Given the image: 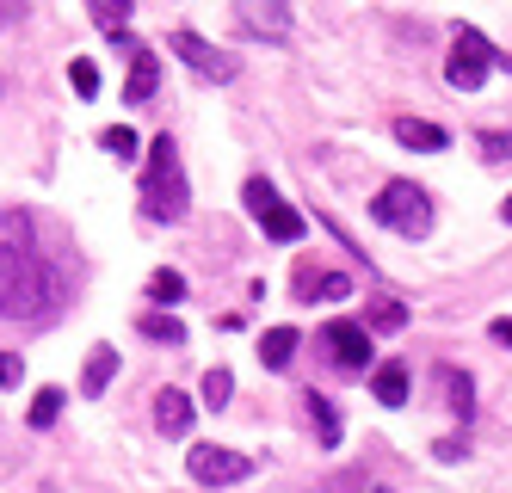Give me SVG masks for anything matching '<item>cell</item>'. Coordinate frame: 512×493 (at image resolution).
<instances>
[{
  "label": "cell",
  "mask_w": 512,
  "mask_h": 493,
  "mask_svg": "<svg viewBox=\"0 0 512 493\" xmlns=\"http://www.w3.org/2000/svg\"><path fill=\"white\" fill-rule=\"evenodd\" d=\"M68 81H75V93H81V99H93V93H99V68H93V62L81 56L75 68H68Z\"/></svg>",
  "instance_id": "cell-27"
},
{
  "label": "cell",
  "mask_w": 512,
  "mask_h": 493,
  "mask_svg": "<svg viewBox=\"0 0 512 493\" xmlns=\"http://www.w3.org/2000/svg\"><path fill=\"white\" fill-rule=\"evenodd\" d=\"M463 450H469L463 438H438V463H457V457H463Z\"/></svg>",
  "instance_id": "cell-30"
},
{
  "label": "cell",
  "mask_w": 512,
  "mask_h": 493,
  "mask_svg": "<svg viewBox=\"0 0 512 493\" xmlns=\"http://www.w3.org/2000/svg\"><path fill=\"white\" fill-rule=\"evenodd\" d=\"M186 210H192V185H186V167H179V148H173V136H155L149 167H142V216L186 222Z\"/></svg>",
  "instance_id": "cell-2"
},
{
  "label": "cell",
  "mask_w": 512,
  "mask_h": 493,
  "mask_svg": "<svg viewBox=\"0 0 512 493\" xmlns=\"http://www.w3.org/2000/svg\"><path fill=\"white\" fill-rule=\"evenodd\" d=\"M309 420H315L321 444H340V413H334V401H327V395H309Z\"/></svg>",
  "instance_id": "cell-18"
},
{
  "label": "cell",
  "mask_w": 512,
  "mask_h": 493,
  "mask_svg": "<svg viewBox=\"0 0 512 493\" xmlns=\"http://www.w3.org/2000/svg\"><path fill=\"white\" fill-rule=\"evenodd\" d=\"M241 198H247V216L260 222V229H266L272 241H284V247H290V241H303V229H309L303 210H290V204L272 192L266 179H247V192H241Z\"/></svg>",
  "instance_id": "cell-5"
},
{
  "label": "cell",
  "mask_w": 512,
  "mask_h": 493,
  "mask_svg": "<svg viewBox=\"0 0 512 493\" xmlns=\"http://www.w3.org/2000/svg\"><path fill=\"white\" fill-rule=\"evenodd\" d=\"M371 395H377L383 407H401V401H408V364H377Z\"/></svg>",
  "instance_id": "cell-14"
},
{
  "label": "cell",
  "mask_w": 512,
  "mask_h": 493,
  "mask_svg": "<svg viewBox=\"0 0 512 493\" xmlns=\"http://www.w3.org/2000/svg\"><path fill=\"white\" fill-rule=\"evenodd\" d=\"M167 44H173V56L186 62L192 74H204V81H235V68H241L229 50H210L204 37H198V31H186V25H179V31L167 37Z\"/></svg>",
  "instance_id": "cell-7"
},
{
  "label": "cell",
  "mask_w": 512,
  "mask_h": 493,
  "mask_svg": "<svg viewBox=\"0 0 512 493\" xmlns=\"http://www.w3.org/2000/svg\"><path fill=\"white\" fill-rule=\"evenodd\" d=\"M327 493H395V487H383V481H364V475H346V481H334Z\"/></svg>",
  "instance_id": "cell-28"
},
{
  "label": "cell",
  "mask_w": 512,
  "mask_h": 493,
  "mask_svg": "<svg viewBox=\"0 0 512 493\" xmlns=\"http://www.w3.org/2000/svg\"><path fill=\"white\" fill-rule=\"evenodd\" d=\"M309 290H321V296H315V302H346V296H352V284H346V278H340V272H321V278H315V284H309Z\"/></svg>",
  "instance_id": "cell-26"
},
{
  "label": "cell",
  "mask_w": 512,
  "mask_h": 493,
  "mask_svg": "<svg viewBox=\"0 0 512 493\" xmlns=\"http://www.w3.org/2000/svg\"><path fill=\"white\" fill-rule=\"evenodd\" d=\"M229 395H235V376H229L223 364H210V370H204V407H223Z\"/></svg>",
  "instance_id": "cell-22"
},
{
  "label": "cell",
  "mask_w": 512,
  "mask_h": 493,
  "mask_svg": "<svg viewBox=\"0 0 512 493\" xmlns=\"http://www.w3.org/2000/svg\"><path fill=\"white\" fill-rule=\"evenodd\" d=\"M475 148H482V161H512V130H482V136H475Z\"/></svg>",
  "instance_id": "cell-23"
},
{
  "label": "cell",
  "mask_w": 512,
  "mask_h": 493,
  "mask_svg": "<svg viewBox=\"0 0 512 493\" xmlns=\"http://www.w3.org/2000/svg\"><path fill=\"white\" fill-rule=\"evenodd\" d=\"M488 339H494V346H512V315H506V321H494V327H488Z\"/></svg>",
  "instance_id": "cell-31"
},
{
  "label": "cell",
  "mask_w": 512,
  "mask_h": 493,
  "mask_svg": "<svg viewBox=\"0 0 512 493\" xmlns=\"http://www.w3.org/2000/svg\"><path fill=\"white\" fill-rule=\"evenodd\" d=\"M512 56H500L494 44L475 25H457V44H451V56H445V81L457 87V93H475L488 81V68H506Z\"/></svg>",
  "instance_id": "cell-4"
},
{
  "label": "cell",
  "mask_w": 512,
  "mask_h": 493,
  "mask_svg": "<svg viewBox=\"0 0 512 493\" xmlns=\"http://www.w3.org/2000/svg\"><path fill=\"white\" fill-rule=\"evenodd\" d=\"M235 19H241L247 31H266V37H284V31H290V13L278 7V0H241Z\"/></svg>",
  "instance_id": "cell-10"
},
{
  "label": "cell",
  "mask_w": 512,
  "mask_h": 493,
  "mask_svg": "<svg viewBox=\"0 0 512 493\" xmlns=\"http://www.w3.org/2000/svg\"><path fill=\"white\" fill-rule=\"evenodd\" d=\"M395 142L420 148V155H438V148H451V136L438 130V124H426V118H395Z\"/></svg>",
  "instance_id": "cell-12"
},
{
  "label": "cell",
  "mask_w": 512,
  "mask_h": 493,
  "mask_svg": "<svg viewBox=\"0 0 512 493\" xmlns=\"http://www.w3.org/2000/svg\"><path fill=\"white\" fill-rule=\"evenodd\" d=\"M149 296L161 302V315H167L173 302H186V278H179V272H155V278H149Z\"/></svg>",
  "instance_id": "cell-20"
},
{
  "label": "cell",
  "mask_w": 512,
  "mask_h": 493,
  "mask_svg": "<svg viewBox=\"0 0 512 493\" xmlns=\"http://www.w3.org/2000/svg\"><path fill=\"white\" fill-rule=\"evenodd\" d=\"M62 413V389H38V401H31V432H50Z\"/></svg>",
  "instance_id": "cell-21"
},
{
  "label": "cell",
  "mask_w": 512,
  "mask_h": 493,
  "mask_svg": "<svg viewBox=\"0 0 512 493\" xmlns=\"http://www.w3.org/2000/svg\"><path fill=\"white\" fill-rule=\"evenodd\" d=\"M155 426H161L167 438H186V432H192V401L179 395V389H161V395H155Z\"/></svg>",
  "instance_id": "cell-11"
},
{
  "label": "cell",
  "mask_w": 512,
  "mask_h": 493,
  "mask_svg": "<svg viewBox=\"0 0 512 493\" xmlns=\"http://www.w3.org/2000/svg\"><path fill=\"white\" fill-rule=\"evenodd\" d=\"M186 469H192L198 487H229V481H247V475H253V457H241V450H223V444H192Z\"/></svg>",
  "instance_id": "cell-6"
},
{
  "label": "cell",
  "mask_w": 512,
  "mask_h": 493,
  "mask_svg": "<svg viewBox=\"0 0 512 493\" xmlns=\"http://www.w3.org/2000/svg\"><path fill=\"white\" fill-rule=\"evenodd\" d=\"M321 346H327V358H334L340 370H364V364H371V333H364V321H327Z\"/></svg>",
  "instance_id": "cell-8"
},
{
  "label": "cell",
  "mask_w": 512,
  "mask_h": 493,
  "mask_svg": "<svg viewBox=\"0 0 512 493\" xmlns=\"http://www.w3.org/2000/svg\"><path fill=\"white\" fill-rule=\"evenodd\" d=\"M500 216H506V222H512V198H506V204H500Z\"/></svg>",
  "instance_id": "cell-32"
},
{
  "label": "cell",
  "mask_w": 512,
  "mask_h": 493,
  "mask_svg": "<svg viewBox=\"0 0 512 493\" xmlns=\"http://www.w3.org/2000/svg\"><path fill=\"white\" fill-rule=\"evenodd\" d=\"M62 302V278L31 247L25 216H0V321H50Z\"/></svg>",
  "instance_id": "cell-1"
},
{
  "label": "cell",
  "mask_w": 512,
  "mask_h": 493,
  "mask_svg": "<svg viewBox=\"0 0 512 493\" xmlns=\"http://www.w3.org/2000/svg\"><path fill=\"white\" fill-rule=\"evenodd\" d=\"M99 148H105V155H112V161H124V167H130V161L142 155L136 130H124V124H118V130H105V136H99Z\"/></svg>",
  "instance_id": "cell-19"
},
{
  "label": "cell",
  "mask_w": 512,
  "mask_h": 493,
  "mask_svg": "<svg viewBox=\"0 0 512 493\" xmlns=\"http://www.w3.org/2000/svg\"><path fill=\"white\" fill-rule=\"evenodd\" d=\"M371 216L383 222V229H395V235H408V241L432 235V198L420 192V185H408V179H395V185H383V192L371 198Z\"/></svg>",
  "instance_id": "cell-3"
},
{
  "label": "cell",
  "mask_w": 512,
  "mask_h": 493,
  "mask_svg": "<svg viewBox=\"0 0 512 493\" xmlns=\"http://www.w3.org/2000/svg\"><path fill=\"white\" fill-rule=\"evenodd\" d=\"M401 327H408V302L377 296L371 309H364V333H401Z\"/></svg>",
  "instance_id": "cell-13"
},
{
  "label": "cell",
  "mask_w": 512,
  "mask_h": 493,
  "mask_svg": "<svg viewBox=\"0 0 512 493\" xmlns=\"http://www.w3.org/2000/svg\"><path fill=\"white\" fill-rule=\"evenodd\" d=\"M118 376V346H93V358H87V370H81V389L87 395H105V383Z\"/></svg>",
  "instance_id": "cell-15"
},
{
  "label": "cell",
  "mask_w": 512,
  "mask_h": 493,
  "mask_svg": "<svg viewBox=\"0 0 512 493\" xmlns=\"http://www.w3.org/2000/svg\"><path fill=\"white\" fill-rule=\"evenodd\" d=\"M155 87H161V62H155V50H149V44H136V50H130V81H124V99H130V105H149V99H155Z\"/></svg>",
  "instance_id": "cell-9"
},
{
  "label": "cell",
  "mask_w": 512,
  "mask_h": 493,
  "mask_svg": "<svg viewBox=\"0 0 512 493\" xmlns=\"http://www.w3.org/2000/svg\"><path fill=\"white\" fill-rule=\"evenodd\" d=\"M438 376H445V389H451V407H457L463 420H469V407H475V395H469V376H463V370H451V364L438 370Z\"/></svg>",
  "instance_id": "cell-24"
},
{
  "label": "cell",
  "mask_w": 512,
  "mask_h": 493,
  "mask_svg": "<svg viewBox=\"0 0 512 493\" xmlns=\"http://www.w3.org/2000/svg\"><path fill=\"white\" fill-rule=\"evenodd\" d=\"M136 333H142V339H161V346H186V327H179L173 315H161V309H155V315H142Z\"/></svg>",
  "instance_id": "cell-17"
},
{
  "label": "cell",
  "mask_w": 512,
  "mask_h": 493,
  "mask_svg": "<svg viewBox=\"0 0 512 493\" xmlns=\"http://www.w3.org/2000/svg\"><path fill=\"white\" fill-rule=\"evenodd\" d=\"M19 376H25V364H19L13 352H0V383H7V389H13V383H19Z\"/></svg>",
  "instance_id": "cell-29"
},
{
  "label": "cell",
  "mask_w": 512,
  "mask_h": 493,
  "mask_svg": "<svg viewBox=\"0 0 512 493\" xmlns=\"http://www.w3.org/2000/svg\"><path fill=\"white\" fill-rule=\"evenodd\" d=\"M297 346H303V339H297V327H272V333L260 339V358H266V370H284L290 358H297Z\"/></svg>",
  "instance_id": "cell-16"
},
{
  "label": "cell",
  "mask_w": 512,
  "mask_h": 493,
  "mask_svg": "<svg viewBox=\"0 0 512 493\" xmlns=\"http://www.w3.org/2000/svg\"><path fill=\"white\" fill-rule=\"evenodd\" d=\"M93 19H99L105 31H124V25H130V0H93Z\"/></svg>",
  "instance_id": "cell-25"
}]
</instances>
